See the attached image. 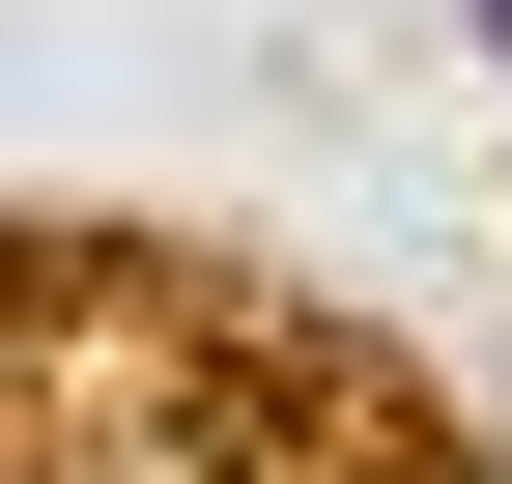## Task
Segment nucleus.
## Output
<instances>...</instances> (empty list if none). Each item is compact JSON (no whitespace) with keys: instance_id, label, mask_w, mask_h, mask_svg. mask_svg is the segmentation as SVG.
Returning <instances> with one entry per match:
<instances>
[{"instance_id":"f257e3e1","label":"nucleus","mask_w":512,"mask_h":484,"mask_svg":"<svg viewBox=\"0 0 512 484\" xmlns=\"http://www.w3.org/2000/svg\"><path fill=\"white\" fill-rule=\"evenodd\" d=\"M484 57H512V0H484Z\"/></svg>"}]
</instances>
